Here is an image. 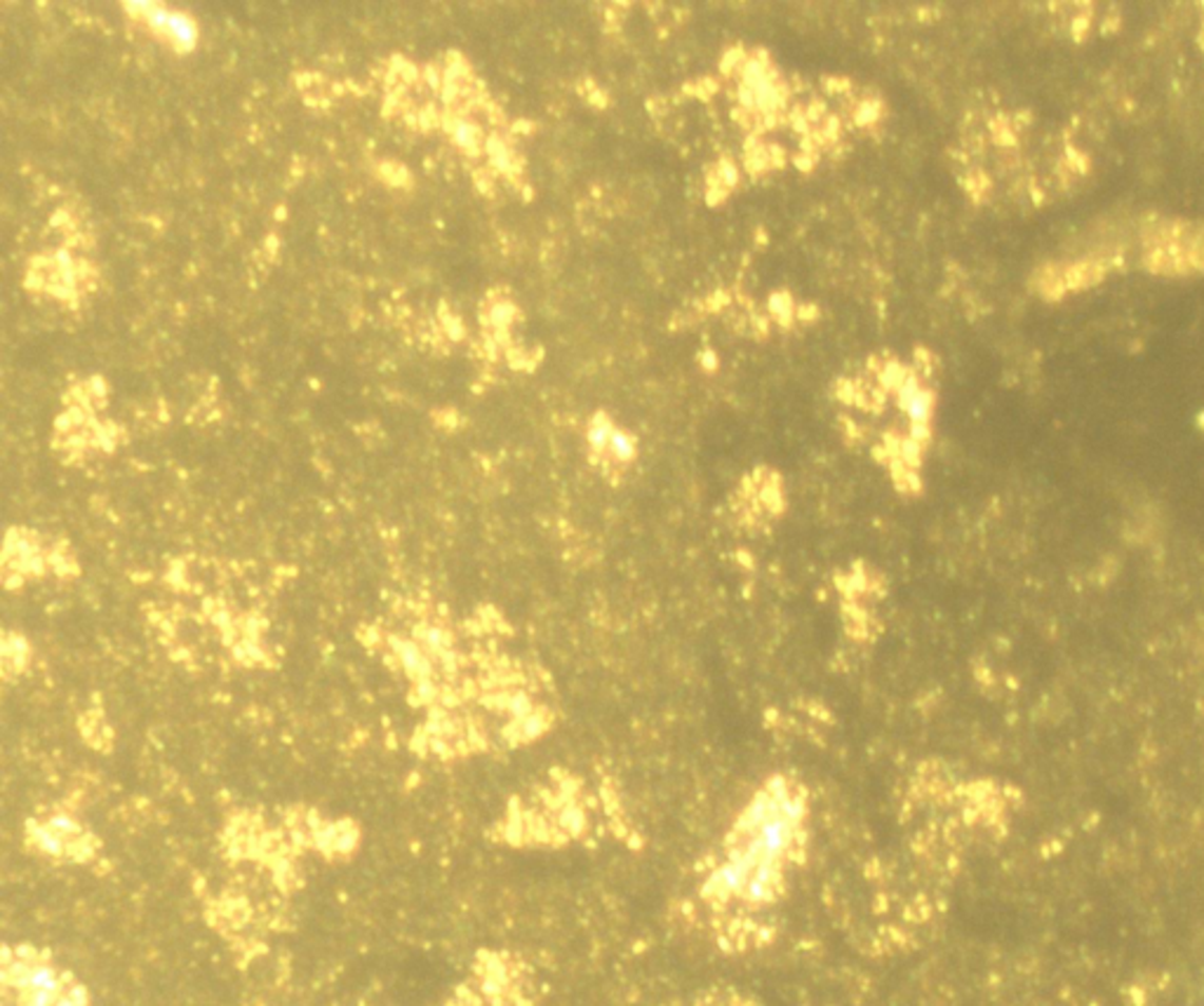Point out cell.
Wrapping results in <instances>:
<instances>
[{
    "mask_svg": "<svg viewBox=\"0 0 1204 1006\" xmlns=\"http://www.w3.org/2000/svg\"><path fill=\"white\" fill-rule=\"evenodd\" d=\"M899 403L903 407V412L909 414V419L913 421L915 426L928 424L930 412H932V400L928 393L922 391L920 386L905 384L899 393Z\"/></svg>",
    "mask_w": 1204,
    "mask_h": 1006,
    "instance_id": "52a82bcc",
    "label": "cell"
},
{
    "mask_svg": "<svg viewBox=\"0 0 1204 1006\" xmlns=\"http://www.w3.org/2000/svg\"><path fill=\"white\" fill-rule=\"evenodd\" d=\"M76 839H78V826L66 816L53 818L47 826H40L36 833L38 847L55 856H64L66 851H71V847H74Z\"/></svg>",
    "mask_w": 1204,
    "mask_h": 1006,
    "instance_id": "8992f818",
    "label": "cell"
},
{
    "mask_svg": "<svg viewBox=\"0 0 1204 1006\" xmlns=\"http://www.w3.org/2000/svg\"><path fill=\"white\" fill-rule=\"evenodd\" d=\"M455 135H457L459 141H464V143H471V141H473V130L466 125V122H459L457 130H455Z\"/></svg>",
    "mask_w": 1204,
    "mask_h": 1006,
    "instance_id": "ba28073f",
    "label": "cell"
},
{
    "mask_svg": "<svg viewBox=\"0 0 1204 1006\" xmlns=\"http://www.w3.org/2000/svg\"><path fill=\"white\" fill-rule=\"evenodd\" d=\"M7 983L19 992L22 1006H82L76 988H64L53 967L36 957H22L7 962Z\"/></svg>",
    "mask_w": 1204,
    "mask_h": 1006,
    "instance_id": "7a4b0ae2",
    "label": "cell"
},
{
    "mask_svg": "<svg viewBox=\"0 0 1204 1006\" xmlns=\"http://www.w3.org/2000/svg\"><path fill=\"white\" fill-rule=\"evenodd\" d=\"M132 13H141L147 17V22L156 28L168 31L172 36V40L181 47L191 50L195 45V38H198V31H195V24L191 22V17L181 15V13H170V9H163L158 5H151V3H132Z\"/></svg>",
    "mask_w": 1204,
    "mask_h": 1006,
    "instance_id": "3957f363",
    "label": "cell"
},
{
    "mask_svg": "<svg viewBox=\"0 0 1204 1006\" xmlns=\"http://www.w3.org/2000/svg\"><path fill=\"white\" fill-rule=\"evenodd\" d=\"M805 818L802 797L786 781H771L739 818L723 864L708 877V894L760 903L775 894Z\"/></svg>",
    "mask_w": 1204,
    "mask_h": 1006,
    "instance_id": "6da1fadb",
    "label": "cell"
},
{
    "mask_svg": "<svg viewBox=\"0 0 1204 1006\" xmlns=\"http://www.w3.org/2000/svg\"><path fill=\"white\" fill-rule=\"evenodd\" d=\"M746 107L758 111H769L779 104V88L769 71L760 64H750L744 74V88H741Z\"/></svg>",
    "mask_w": 1204,
    "mask_h": 1006,
    "instance_id": "277c9868",
    "label": "cell"
},
{
    "mask_svg": "<svg viewBox=\"0 0 1204 1006\" xmlns=\"http://www.w3.org/2000/svg\"><path fill=\"white\" fill-rule=\"evenodd\" d=\"M589 443L593 449H603L614 459H631L635 451L633 438H629L624 430L614 428L607 419H595L589 428Z\"/></svg>",
    "mask_w": 1204,
    "mask_h": 1006,
    "instance_id": "5b68a950",
    "label": "cell"
}]
</instances>
